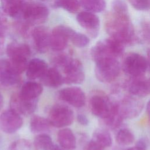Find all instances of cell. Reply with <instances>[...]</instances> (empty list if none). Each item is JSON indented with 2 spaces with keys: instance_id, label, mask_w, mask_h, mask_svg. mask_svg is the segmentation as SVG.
Returning a JSON list of instances; mask_svg holds the SVG:
<instances>
[{
  "instance_id": "cell-13",
  "label": "cell",
  "mask_w": 150,
  "mask_h": 150,
  "mask_svg": "<svg viewBox=\"0 0 150 150\" xmlns=\"http://www.w3.org/2000/svg\"><path fill=\"white\" fill-rule=\"evenodd\" d=\"M79 24L86 30L93 38L97 36L100 28V19L97 15L88 11L81 12L76 16Z\"/></svg>"
},
{
  "instance_id": "cell-38",
  "label": "cell",
  "mask_w": 150,
  "mask_h": 150,
  "mask_svg": "<svg viewBox=\"0 0 150 150\" xmlns=\"http://www.w3.org/2000/svg\"><path fill=\"white\" fill-rule=\"evenodd\" d=\"M146 55H147V62H148V66L150 70V49H148L146 51Z\"/></svg>"
},
{
  "instance_id": "cell-39",
  "label": "cell",
  "mask_w": 150,
  "mask_h": 150,
  "mask_svg": "<svg viewBox=\"0 0 150 150\" xmlns=\"http://www.w3.org/2000/svg\"><path fill=\"white\" fill-rule=\"evenodd\" d=\"M146 112L148 118L150 120V100L148 101L146 104Z\"/></svg>"
},
{
  "instance_id": "cell-34",
  "label": "cell",
  "mask_w": 150,
  "mask_h": 150,
  "mask_svg": "<svg viewBox=\"0 0 150 150\" xmlns=\"http://www.w3.org/2000/svg\"><path fill=\"white\" fill-rule=\"evenodd\" d=\"M5 13L0 8V34L5 35L8 26V21Z\"/></svg>"
},
{
  "instance_id": "cell-4",
  "label": "cell",
  "mask_w": 150,
  "mask_h": 150,
  "mask_svg": "<svg viewBox=\"0 0 150 150\" xmlns=\"http://www.w3.org/2000/svg\"><path fill=\"white\" fill-rule=\"evenodd\" d=\"M89 107L93 114L104 120L108 117L116 110L117 103L111 101L104 93L96 92L90 98Z\"/></svg>"
},
{
  "instance_id": "cell-11",
  "label": "cell",
  "mask_w": 150,
  "mask_h": 150,
  "mask_svg": "<svg viewBox=\"0 0 150 150\" xmlns=\"http://www.w3.org/2000/svg\"><path fill=\"white\" fill-rule=\"evenodd\" d=\"M22 124L21 115L12 109L5 111L0 115V129L6 134L16 132Z\"/></svg>"
},
{
  "instance_id": "cell-25",
  "label": "cell",
  "mask_w": 150,
  "mask_h": 150,
  "mask_svg": "<svg viewBox=\"0 0 150 150\" xmlns=\"http://www.w3.org/2000/svg\"><path fill=\"white\" fill-rule=\"evenodd\" d=\"M80 4L86 11L92 13L101 12L106 8L105 0H80Z\"/></svg>"
},
{
  "instance_id": "cell-42",
  "label": "cell",
  "mask_w": 150,
  "mask_h": 150,
  "mask_svg": "<svg viewBox=\"0 0 150 150\" xmlns=\"http://www.w3.org/2000/svg\"><path fill=\"white\" fill-rule=\"evenodd\" d=\"M124 150H139V149H137L135 146H134V147H131V148H129L125 149Z\"/></svg>"
},
{
  "instance_id": "cell-32",
  "label": "cell",
  "mask_w": 150,
  "mask_h": 150,
  "mask_svg": "<svg viewBox=\"0 0 150 150\" xmlns=\"http://www.w3.org/2000/svg\"><path fill=\"white\" fill-rule=\"evenodd\" d=\"M130 4L139 11L150 9V0H128Z\"/></svg>"
},
{
  "instance_id": "cell-6",
  "label": "cell",
  "mask_w": 150,
  "mask_h": 150,
  "mask_svg": "<svg viewBox=\"0 0 150 150\" xmlns=\"http://www.w3.org/2000/svg\"><path fill=\"white\" fill-rule=\"evenodd\" d=\"M123 71L129 77L144 76L148 67L146 59L137 53H129L125 56L121 65Z\"/></svg>"
},
{
  "instance_id": "cell-40",
  "label": "cell",
  "mask_w": 150,
  "mask_h": 150,
  "mask_svg": "<svg viewBox=\"0 0 150 150\" xmlns=\"http://www.w3.org/2000/svg\"><path fill=\"white\" fill-rule=\"evenodd\" d=\"M3 105H4V99H3V97H2V94L0 93V110L2 108Z\"/></svg>"
},
{
  "instance_id": "cell-24",
  "label": "cell",
  "mask_w": 150,
  "mask_h": 150,
  "mask_svg": "<svg viewBox=\"0 0 150 150\" xmlns=\"http://www.w3.org/2000/svg\"><path fill=\"white\" fill-rule=\"evenodd\" d=\"M91 139L104 149L110 147L112 144L111 136L108 131L104 128L97 129L94 132Z\"/></svg>"
},
{
  "instance_id": "cell-26",
  "label": "cell",
  "mask_w": 150,
  "mask_h": 150,
  "mask_svg": "<svg viewBox=\"0 0 150 150\" xmlns=\"http://www.w3.org/2000/svg\"><path fill=\"white\" fill-rule=\"evenodd\" d=\"M33 144L38 150H52L54 146L51 137L45 133L38 135L35 138Z\"/></svg>"
},
{
  "instance_id": "cell-8",
  "label": "cell",
  "mask_w": 150,
  "mask_h": 150,
  "mask_svg": "<svg viewBox=\"0 0 150 150\" xmlns=\"http://www.w3.org/2000/svg\"><path fill=\"white\" fill-rule=\"evenodd\" d=\"M62 68L64 74V83L79 84L84 80V71L80 60L70 57Z\"/></svg>"
},
{
  "instance_id": "cell-21",
  "label": "cell",
  "mask_w": 150,
  "mask_h": 150,
  "mask_svg": "<svg viewBox=\"0 0 150 150\" xmlns=\"http://www.w3.org/2000/svg\"><path fill=\"white\" fill-rule=\"evenodd\" d=\"M57 141L64 150H74L76 148V137L69 128H63L58 132Z\"/></svg>"
},
{
  "instance_id": "cell-29",
  "label": "cell",
  "mask_w": 150,
  "mask_h": 150,
  "mask_svg": "<svg viewBox=\"0 0 150 150\" xmlns=\"http://www.w3.org/2000/svg\"><path fill=\"white\" fill-rule=\"evenodd\" d=\"M8 150H38L34 144L27 139H20L13 142Z\"/></svg>"
},
{
  "instance_id": "cell-44",
  "label": "cell",
  "mask_w": 150,
  "mask_h": 150,
  "mask_svg": "<svg viewBox=\"0 0 150 150\" xmlns=\"http://www.w3.org/2000/svg\"><path fill=\"white\" fill-rule=\"evenodd\" d=\"M40 1H46V0H40Z\"/></svg>"
},
{
  "instance_id": "cell-5",
  "label": "cell",
  "mask_w": 150,
  "mask_h": 150,
  "mask_svg": "<svg viewBox=\"0 0 150 150\" xmlns=\"http://www.w3.org/2000/svg\"><path fill=\"white\" fill-rule=\"evenodd\" d=\"M49 14V9L44 4L38 2L24 1L20 18L33 25L44 22Z\"/></svg>"
},
{
  "instance_id": "cell-7",
  "label": "cell",
  "mask_w": 150,
  "mask_h": 150,
  "mask_svg": "<svg viewBox=\"0 0 150 150\" xmlns=\"http://www.w3.org/2000/svg\"><path fill=\"white\" fill-rule=\"evenodd\" d=\"M47 119L50 125L56 128H63L73 122L74 113L69 107L57 104L50 109Z\"/></svg>"
},
{
  "instance_id": "cell-31",
  "label": "cell",
  "mask_w": 150,
  "mask_h": 150,
  "mask_svg": "<svg viewBox=\"0 0 150 150\" xmlns=\"http://www.w3.org/2000/svg\"><path fill=\"white\" fill-rule=\"evenodd\" d=\"M112 12L121 15H128V6L124 0H113L111 4Z\"/></svg>"
},
{
  "instance_id": "cell-23",
  "label": "cell",
  "mask_w": 150,
  "mask_h": 150,
  "mask_svg": "<svg viewBox=\"0 0 150 150\" xmlns=\"http://www.w3.org/2000/svg\"><path fill=\"white\" fill-rule=\"evenodd\" d=\"M50 124L47 119L39 115H34L30 121V129L35 134H42L49 131Z\"/></svg>"
},
{
  "instance_id": "cell-28",
  "label": "cell",
  "mask_w": 150,
  "mask_h": 150,
  "mask_svg": "<svg viewBox=\"0 0 150 150\" xmlns=\"http://www.w3.org/2000/svg\"><path fill=\"white\" fill-rule=\"evenodd\" d=\"M53 5L55 8H62L70 13H76L81 6L78 0H55Z\"/></svg>"
},
{
  "instance_id": "cell-22",
  "label": "cell",
  "mask_w": 150,
  "mask_h": 150,
  "mask_svg": "<svg viewBox=\"0 0 150 150\" xmlns=\"http://www.w3.org/2000/svg\"><path fill=\"white\" fill-rule=\"evenodd\" d=\"M23 2L22 0H1V8L6 15L20 18Z\"/></svg>"
},
{
  "instance_id": "cell-12",
  "label": "cell",
  "mask_w": 150,
  "mask_h": 150,
  "mask_svg": "<svg viewBox=\"0 0 150 150\" xmlns=\"http://www.w3.org/2000/svg\"><path fill=\"white\" fill-rule=\"evenodd\" d=\"M58 96L62 100L76 108L82 107L86 104L85 94L83 90L78 87L62 88L59 91Z\"/></svg>"
},
{
  "instance_id": "cell-19",
  "label": "cell",
  "mask_w": 150,
  "mask_h": 150,
  "mask_svg": "<svg viewBox=\"0 0 150 150\" xmlns=\"http://www.w3.org/2000/svg\"><path fill=\"white\" fill-rule=\"evenodd\" d=\"M42 83L47 87L57 88L64 83L63 76L54 67L48 68L45 74L40 78Z\"/></svg>"
},
{
  "instance_id": "cell-35",
  "label": "cell",
  "mask_w": 150,
  "mask_h": 150,
  "mask_svg": "<svg viewBox=\"0 0 150 150\" xmlns=\"http://www.w3.org/2000/svg\"><path fill=\"white\" fill-rule=\"evenodd\" d=\"M149 142L146 138H139L135 143V146L139 150H146L149 146Z\"/></svg>"
},
{
  "instance_id": "cell-1",
  "label": "cell",
  "mask_w": 150,
  "mask_h": 150,
  "mask_svg": "<svg viewBox=\"0 0 150 150\" xmlns=\"http://www.w3.org/2000/svg\"><path fill=\"white\" fill-rule=\"evenodd\" d=\"M105 29L110 38L125 46L132 45L138 41L129 15L117 14L112 12L105 17Z\"/></svg>"
},
{
  "instance_id": "cell-16",
  "label": "cell",
  "mask_w": 150,
  "mask_h": 150,
  "mask_svg": "<svg viewBox=\"0 0 150 150\" xmlns=\"http://www.w3.org/2000/svg\"><path fill=\"white\" fill-rule=\"evenodd\" d=\"M125 87L131 95L137 97H144L150 94L148 80L144 76L129 77L125 83Z\"/></svg>"
},
{
  "instance_id": "cell-2",
  "label": "cell",
  "mask_w": 150,
  "mask_h": 150,
  "mask_svg": "<svg viewBox=\"0 0 150 150\" xmlns=\"http://www.w3.org/2000/svg\"><path fill=\"white\" fill-rule=\"evenodd\" d=\"M6 52L12 67L19 74L26 70L28 59L31 53L30 47L27 44L11 42L7 45Z\"/></svg>"
},
{
  "instance_id": "cell-30",
  "label": "cell",
  "mask_w": 150,
  "mask_h": 150,
  "mask_svg": "<svg viewBox=\"0 0 150 150\" xmlns=\"http://www.w3.org/2000/svg\"><path fill=\"white\" fill-rule=\"evenodd\" d=\"M70 40L74 46L78 47H85L90 42V39L86 35L80 32H77L75 30L71 34Z\"/></svg>"
},
{
  "instance_id": "cell-41",
  "label": "cell",
  "mask_w": 150,
  "mask_h": 150,
  "mask_svg": "<svg viewBox=\"0 0 150 150\" xmlns=\"http://www.w3.org/2000/svg\"><path fill=\"white\" fill-rule=\"evenodd\" d=\"M52 150H64V149H63L62 148L59 147V146H57V145H54V147H53V148L52 149Z\"/></svg>"
},
{
  "instance_id": "cell-3",
  "label": "cell",
  "mask_w": 150,
  "mask_h": 150,
  "mask_svg": "<svg viewBox=\"0 0 150 150\" xmlns=\"http://www.w3.org/2000/svg\"><path fill=\"white\" fill-rule=\"evenodd\" d=\"M95 74L102 83H111L119 76L121 65L115 57H107L96 62Z\"/></svg>"
},
{
  "instance_id": "cell-9",
  "label": "cell",
  "mask_w": 150,
  "mask_h": 150,
  "mask_svg": "<svg viewBox=\"0 0 150 150\" xmlns=\"http://www.w3.org/2000/svg\"><path fill=\"white\" fill-rule=\"evenodd\" d=\"M117 105L118 112L123 119L137 117L144 108V103L141 98L132 95L124 97Z\"/></svg>"
},
{
  "instance_id": "cell-36",
  "label": "cell",
  "mask_w": 150,
  "mask_h": 150,
  "mask_svg": "<svg viewBox=\"0 0 150 150\" xmlns=\"http://www.w3.org/2000/svg\"><path fill=\"white\" fill-rule=\"evenodd\" d=\"M77 119L78 122L82 125H87L89 123V121L88 118L83 114H78L77 117Z\"/></svg>"
},
{
  "instance_id": "cell-17",
  "label": "cell",
  "mask_w": 150,
  "mask_h": 150,
  "mask_svg": "<svg viewBox=\"0 0 150 150\" xmlns=\"http://www.w3.org/2000/svg\"><path fill=\"white\" fill-rule=\"evenodd\" d=\"M19 74L12 67L9 60H0V84L4 86H12L20 80Z\"/></svg>"
},
{
  "instance_id": "cell-27",
  "label": "cell",
  "mask_w": 150,
  "mask_h": 150,
  "mask_svg": "<svg viewBox=\"0 0 150 150\" xmlns=\"http://www.w3.org/2000/svg\"><path fill=\"white\" fill-rule=\"evenodd\" d=\"M116 142L120 145L127 146L132 144L135 141V137L131 130L128 128H121L115 135Z\"/></svg>"
},
{
  "instance_id": "cell-20",
  "label": "cell",
  "mask_w": 150,
  "mask_h": 150,
  "mask_svg": "<svg viewBox=\"0 0 150 150\" xmlns=\"http://www.w3.org/2000/svg\"><path fill=\"white\" fill-rule=\"evenodd\" d=\"M43 91V86L38 82L29 81L23 84L19 96L26 100H36Z\"/></svg>"
},
{
  "instance_id": "cell-10",
  "label": "cell",
  "mask_w": 150,
  "mask_h": 150,
  "mask_svg": "<svg viewBox=\"0 0 150 150\" xmlns=\"http://www.w3.org/2000/svg\"><path fill=\"white\" fill-rule=\"evenodd\" d=\"M74 30L71 28L64 25L54 28L50 35V47L57 52L63 50L66 47Z\"/></svg>"
},
{
  "instance_id": "cell-15",
  "label": "cell",
  "mask_w": 150,
  "mask_h": 150,
  "mask_svg": "<svg viewBox=\"0 0 150 150\" xmlns=\"http://www.w3.org/2000/svg\"><path fill=\"white\" fill-rule=\"evenodd\" d=\"M51 33L45 26H37L32 29L31 36L36 50L39 53H45L50 47Z\"/></svg>"
},
{
  "instance_id": "cell-37",
  "label": "cell",
  "mask_w": 150,
  "mask_h": 150,
  "mask_svg": "<svg viewBox=\"0 0 150 150\" xmlns=\"http://www.w3.org/2000/svg\"><path fill=\"white\" fill-rule=\"evenodd\" d=\"M5 35H1L0 34V53L2 52L3 49H4V43H5Z\"/></svg>"
},
{
  "instance_id": "cell-14",
  "label": "cell",
  "mask_w": 150,
  "mask_h": 150,
  "mask_svg": "<svg viewBox=\"0 0 150 150\" xmlns=\"http://www.w3.org/2000/svg\"><path fill=\"white\" fill-rule=\"evenodd\" d=\"M11 109L20 115H29L35 112L38 105V99L26 100L21 97L19 93L14 94L10 100Z\"/></svg>"
},
{
  "instance_id": "cell-18",
  "label": "cell",
  "mask_w": 150,
  "mask_h": 150,
  "mask_svg": "<svg viewBox=\"0 0 150 150\" xmlns=\"http://www.w3.org/2000/svg\"><path fill=\"white\" fill-rule=\"evenodd\" d=\"M48 69L45 61L39 58H35L30 60L26 68V76L30 80L40 79Z\"/></svg>"
},
{
  "instance_id": "cell-43",
  "label": "cell",
  "mask_w": 150,
  "mask_h": 150,
  "mask_svg": "<svg viewBox=\"0 0 150 150\" xmlns=\"http://www.w3.org/2000/svg\"><path fill=\"white\" fill-rule=\"evenodd\" d=\"M148 80V85H149V88H150V77L149 79H147Z\"/></svg>"
},
{
  "instance_id": "cell-33",
  "label": "cell",
  "mask_w": 150,
  "mask_h": 150,
  "mask_svg": "<svg viewBox=\"0 0 150 150\" xmlns=\"http://www.w3.org/2000/svg\"><path fill=\"white\" fill-rule=\"evenodd\" d=\"M141 30L144 39L150 43V21L144 20L141 23Z\"/></svg>"
}]
</instances>
